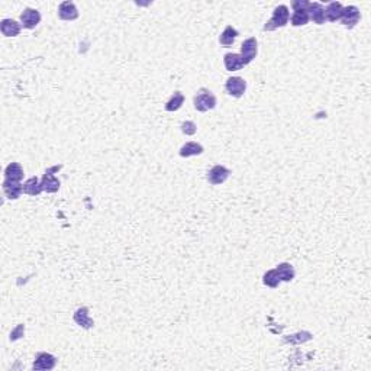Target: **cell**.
Wrapping results in <instances>:
<instances>
[{
    "mask_svg": "<svg viewBox=\"0 0 371 371\" xmlns=\"http://www.w3.org/2000/svg\"><path fill=\"white\" fill-rule=\"evenodd\" d=\"M74 322L77 325H80L81 328L90 329L94 322L93 319L89 316V309L87 307H80L74 312Z\"/></svg>",
    "mask_w": 371,
    "mask_h": 371,
    "instance_id": "obj_15",
    "label": "cell"
},
{
    "mask_svg": "<svg viewBox=\"0 0 371 371\" xmlns=\"http://www.w3.org/2000/svg\"><path fill=\"white\" fill-rule=\"evenodd\" d=\"M42 191H44L42 183H41V180H39L38 177H35V176L31 177V179H28V180L23 183V193H26L28 196L35 197V196H39Z\"/></svg>",
    "mask_w": 371,
    "mask_h": 371,
    "instance_id": "obj_14",
    "label": "cell"
},
{
    "mask_svg": "<svg viewBox=\"0 0 371 371\" xmlns=\"http://www.w3.org/2000/svg\"><path fill=\"white\" fill-rule=\"evenodd\" d=\"M257 39L255 38H248L242 42V46H241V58L244 61V64H250L255 57H257Z\"/></svg>",
    "mask_w": 371,
    "mask_h": 371,
    "instance_id": "obj_4",
    "label": "cell"
},
{
    "mask_svg": "<svg viewBox=\"0 0 371 371\" xmlns=\"http://www.w3.org/2000/svg\"><path fill=\"white\" fill-rule=\"evenodd\" d=\"M57 364V358L49 352H39L34 361V370H52Z\"/></svg>",
    "mask_w": 371,
    "mask_h": 371,
    "instance_id": "obj_5",
    "label": "cell"
},
{
    "mask_svg": "<svg viewBox=\"0 0 371 371\" xmlns=\"http://www.w3.org/2000/svg\"><path fill=\"white\" fill-rule=\"evenodd\" d=\"M1 188H3L4 196L7 199H10V200L19 199L23 193V185H21V182H12V180H7V179H4Z\"/></svg>",
    "mask_w": 371,
    "mask_h": 371,
    "instance_id": "obj_6",
    "label": "cell"
},
{
    "mask_svg": "<svg viewBox=\"0 0 371 371\" xmlns=\"http://www.w3.org/2000/svg\"><path fill=\"white\" fill-rule=\"evenodd\" d=\"M215 106H216V97L210 90L202 89L194 96V108L199 112H208Z\"/></svg>",
    "mask_w": 371,
    "mask_h": 371,
    "instance_id": "obj_2",
    "label": "cell"
},
{
    "mask_svg": "<svg viewBox=\"0 0 371 371\" xmlns=\"http://www.w3.org/2000/svg\"><path fill=\"white\" fill-rule=\"evenodd\" d=\"M307 13H309V19L313 21L315 23H318V25H322L326 21L325 19V7L318 1L309 3Z\"/></svg>",
    "mask_w": 371,
    "mask_h": 371,
    "instance_id": "obj_13",
    "label": "cell"
},
{
    "mask_svg": "<svg viewBox=\"0 0 371 371\" xmlns=\"http://www.w3.org/2000/svg\"><path fill=\"white\" fill-rule=\"evenodd\" d=\"M182 132L186 135H194L197 132V125L191 120H187L182 125Z\"/></svg>",
    "mask_w": 371,
    "mask_h": 371,
    "instance_id": "obj_26",
    "label": "cell"
},
{
    "mask_svg": "<svg viewBox=\"0 0 371 371\" xmlns=\"http://www.w3.org/2000/svg\"><path fill=\"white\" fill-rule=\"evenodd\" d=\"M226 92L233 97H241L247 90V81L241 77H231L226 81Z\"/></svg>",
    "mask_w": 371,
    "mask_h": 371,
    "instance_id": "obj_8",
    "label": "cell"
},
{
    "mask_svg": "<svg viewBox=\"0 0 371 371\" xmlns=\"http://www.w3.org/2000/svg\"><path fill=\"white\" fill-rule=\"evenodd\" d=\"M276 271H277L278 278H280L281 281L289 283V281H292V280L295 278V268H293L290 264H287V262L278 264L277 267H276Z\"/></svg>",
    "mask_w": 371,
    "mask_h": 371,
    "instance_id": "obj_22",
    "label": "cell"
},
{
    "mask_svg": "<svg viewBox=\"0 0 371 371\" xmlns=\"http://www.w3.org/2000/svg\"><path fill=\"white\" fill-rule=\"evenodd\" d=\"M0 29L4 37H16L21 32V25L13 19H3L0 23Z\"/></svg>",
    "mask_w": 371,
    "mask_h": 371,
    "instance_id": "obj_18",
    "label": "cell"
},
{
    "mask_svg": "<svg viewBox=\"0 0 371 371\" xmlns=\"http://www.w3.org/2000/svg\"><path fill=\"white\" fill-rule=\"evenodd\" d=\"M23 334H25V326H23L22 324H19L12 332H10V339H12V341H16V339L22 338Z\"/></svg>",
    "mask_w": 371,
    "mask_h": 371,
    "instance_id": "obj_27",
    "label": "cell"
},
{
    "mask_svg": "<svg viewBox=\"0 0 371 371\" xmlns=\"http://www.w3.org/2000/svg\"><path fill=\"white\" fill-rule=\"evenodd\" d=\"M21 22L23 28L34 29L38 23L41 22V13L37 9H25L21 15Z\"/></svg>",
    "mask_w": 371,
    "mask_h": 371,
    "instance_id": "obj_9",
    "label": "cell"
},
{
    "mask_svg": "<svg viewBox=\"0 0 371 371\" xmlns=\"http://www.w3.org/2000/svg\"><path fill=\"white\" fill-rule=\"evenodd\" d=\"M290 19V12L286 4H280L274 9L273 16L268 22L264 25V31H276L277 28L286 26Z\"/></svg>",
    "mask_w": 371,
    "mask_h": 371,
    "instance_id": "obj_1",
    "label": "cell"
},
{
    "mask_svg": "<svg viewBox=\"0 0 371 371\" xmlns=\"http://www.w3.org/2000/svg\"><path fill=\"white\" fill-rule=\"evenodd\" d=\"M342 10H344V6H342L339 1H331V3L326 6V9H325V19L329 21V22L341 21Z\"/></svg>",
    "mask_w": 371,
    "mask_h": 371,
    "instance_id": "obj_12",
    "label": "cell"
},
{
    "mask_svg": "<svg viewBox=\"0 0 371 371\" xmlns=\"http://www.w3.org/2000/svg\"><path fill=\"white\" fill-rule=\"evenodd\" d=\"M58 16L63 21H75L78 18V10L73 1H63L58 7Z\"/></svg>",
    "mask_w": 371,
    "mask_h": 371,
    "instance_id": "obj_10",
    "label": "cell"
},
{
    "mask_svg": "<svg viewBox=\"0 0 371 371\" xmlns=\"http://www.w3.org/2000/svg\"><path fill=\"white\" fill-rule=\"evenodd\" d=\"M223 63H225V67H226L228 71H238V70L245 67V64H244V61H242L241 55H239V54H235V52L226 54L225 58H223Z\"/></svg>",
    "mask_w": 371,
    "mask_h": 371,
    "instance_id": "obj_19",
    "label": "cell"
},
{
    "mask_svg": "<svg viewBox=\"0 0 371 371\" xmlns=\"http://www.w3.org/2000/svg\"><path fill=\"white\" fill-rule=\"evenodd\" d=\"M309 13L307 10H295V13L290 18V22L293 26H303L309 22Z\"/></svg>",
    "mask_w": 371,
    "mask_h": 371,
    "instance_id": "obj_23",
    "label": "cell"
},
{
    "mask_svg": "<svg viewBox=\"0 0 371 371\" xmlns=\"http://www.w3.org/2000/svg\"><path fill=\"white\" fill-rule=\"evenodd\" d=\"M236 37H238V31L233 26L228 25L219 37V44L222 46H231L235 42Z\"/></svg>",
    "mask_w": 371,
    "mask_h": 371,
    "instance_id": "obj_20",
    "label": "cell"
},
{
    "mask_svg": "<svg viewBox=\"0 0 371 371\" xmlns=\"http://www.w3.org/2000/svg\"><path fill=\"white\" fill-rule=\"evenodd\" d=\"M203 154V147L199 142H187L180 148V157L188 158V157H196Z\"/></svg>",
    "mask_w": 371,
    "mask_h": 371,
    "instance_id": "obj_16",
    "label": "cell"
},
{
    "mask_svg": "<svg viewBox=\"0 0 371 371\" xmlns=\"http://www.w3.org/2000/svg\"><path fill=\"white\" fill-rule=\"evenodd\" d=\"M309 3L310 1H306V0H296V1H293L292 7H293V10H307Z\"/></svg>",
    "mask_w": 371,
    "mask_h": 371,
    "instance_id": "obj_28",
    "label": "cell"
},
{
    "mask_svg": "<svg viewBox=\"0 0 371 371\" xmlns=\"http://www.w3.org/2000/svg\"><path fill=\"white\" fill-rule=\"evenodd\" d=\"M183 102H185V96L180 92H174L171 94V97L167 100L164 108H165L167 112H176V111H179L182 108Z\"/></svg>",
    "mask_w": 371,
    "mask_h": 371,
    "instance_id": "obj_21",
    "label": "cell"
},
{
    "mask_svg": "<svg viewBox=\"0 0 371 371\" xmlns=\"http://www.w3.org/2000/svg\"><path fill=\"white\" fill-rule=\"evenodd\" d=\"M262 281H264L265 286H268V287H271V289H276V287H278V284L281 283V280L278 278L276 268H274V270H268V271L264 274Z\"/></svg>",
    "mask_w": 371,
    "mask_h": 371,
    "instance_id": "obj_24",
    "label": "cell"
},
{
    "mask_svg": "<svg viewBox=\"0 0 371 371\" xmlns=\"http://www.w3.org/2000/svg\"><path fill=\"white\" fill-rule=\"evenodd\" d=\"M229 174L231 171L225 165H213L208 171V182L213 186L222 185L228 180Z\"/></svg>",
    "mask_w": 371,
    "mask_h": 371,
    "instance_id": "obj_3",
    "label": "cell"
},
{
    "mask_svg": "<svg viewBox=\"0 0 371 371\" xmlns=\"http://www.w3.org/2000/svg\"><path fill=\"white\" fill-rule=\"evenodd\" d=\"M309 339H312V335H310L309 332H299V334L292 335V336L287 338L286 341H287V342H292V344H301V342H306V341H309Z\"/></svg>",
    "mask_w": 371,
    "mask_h": 371,
    "instance_id": "obj_25",
    "label": "cell"
},
{
    "mask_svg": "<svg viewBox=\"0 0 371 371\" xmlns=\"http://www.w3.org/2000/svg\"><path fill=\"white\" fill-rule=\"evenodd\" d=\"M57 168H60V167H52V168H49L48 171H45V174H44V177H42V180H41L42 188H44V191H46V193H55V191L60 190L61 183H60V180L54 176V171H55Z\"/></svg>",
    "mask_w": 371,
    "mask_h": 371,
    "instance_id": "obj_7",
    "label": "cell"
},
{
    "mask_svg": "<svg viewBox=\"0 0 371 371\" xmlns=\"http://www.w3.org/2000/svg\"><path fill=\"white\" fill-rule=\"evenodd\" d=\"M360 21V10L355 6H347L342 10V16H341V22L344 23V26L347 28H354Z\"/></svg>",
    "mask_w": 371,
    "mask_h": 371,
    "instance_id": "obj_11",
    "label": "cell"
},
{
    "mask_svg": "<svg viewBox=\"0 0 371 371\" xmlns=\"http://www.w3.org/2000/svg\"><path fill=\"white\" fill-rule=\"evenodd\" d=\"M4 177L12 182H21L23 179V168L19 162H10L4 170Z\"/></svg>",
    "mask_w": 371,
    "mask_h": 371,
    "instance_id": "obj_17",
    "label": "cell"
}]
</instances>
